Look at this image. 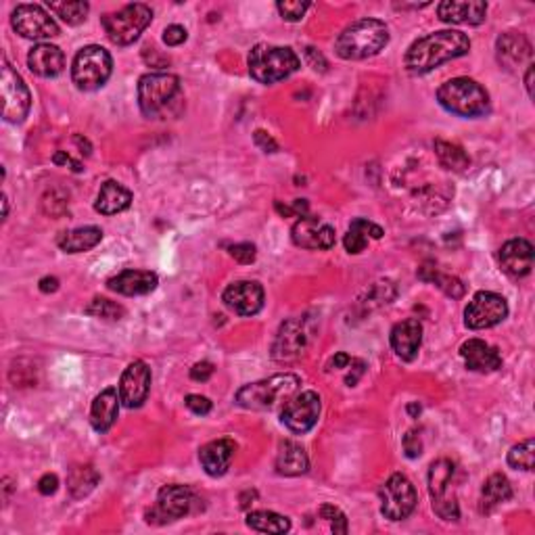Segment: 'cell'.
<instances>
[{"label": "cell", "mask_w": 535, "mask_h": 535, "mask_svg": "<svg viewBox=\"0 0 535 535\" xmlns=\"http://www.w3.org/2000/svg\"><path fill=\"white\" fill-rule=\"evenodd\" d=\"M469 51V36L456 30H441L414 40L403 57V64L410 73H427L447 61L464 57Z\"/></svg>", "instance_id": "1"}, {"label": "cell", "mask_w": 535, "mask_h": 535, "mask_svg": "<svg viewBox=\"0 0 535 535\" xmlns=\"http://www.w3.org/2000/svg\"><path fill=\"white\" fill-rule=\"evenodd\" d=\"M389 30L378 20H360L347 26L335 42V51L345 61H360L375 57L387 47Z\"/></svg>", "instance_id": "2"}, {"label": "cell", "mask_w": 535, "mask_h": 535, "mask_svg": "<svg viewBox=\"0 0 535 535\" xmlns=\"http://www.w3.org/2000/svg\"><path fill=\"white\" fill-rule=\"evenodd\" d=\"M249 73L259 84H276L289 78L301 67V61L293 48L258 45L251 48L247 59Z\"/></svg>", "instance_id": "3"}, {"label": "cell", "mask_w": 535, "mask_h": 535, "mask_svg": "<svg viewBox=\"0 0 535 535\" xmlns=\"http://www.w3.org/2000/svg\"><path fill=\"white\" fill-rule=\"evenodd\" d=\"M437 101L446 111L460 117H481L489 111V95L471 78H452L439 86Z\"/></svg>", "instance_id": "4"}, {"label": "cell", "mask_w": 535, "mask_h": 535, "mask_svg": "<svg viewBox=\"0 0 535 535\" xmlns=\"http://www.w3.org/2000/svg\"><path fill=\"white\" fill-rule=\"evenodd\" d=\"M300 385V377L284 372V375H275L270 378H264V381L245 385V387L236 391L234 402L247 410H272L278 402H284L291 395H295Z\"/></svg>", "instance_id": "5"}, {"label": "cell", "mask_w": 535, "mask_h": 535, "mask_svg": "<svg viewBox=\"0 0 535 535\" xmlns=\"http://www.w3.org/2000/svg\"><path fill=\"white\" fill-rule=\"evenodd\" d=\"M114 72V59L103 47L90 45L80 48L72 65V80L80 90L92 92L103 89Z\"/></svg>", "instance_id": "6"}, {"label": "cell", "mask_w": 535, "mask_h": 535, "mask_svg": "<svg viewBox=\"0 0 535 535\" xmlns=\"http://www.w3.org/2000/svg\"><path fill=\"white\" fill-rule=\"evenodd\" d=\"M151 21L153 11L140 3L126 4L123 9L115 11V13H107L101 20L105 34L117 47H128L134 40H139Z\"/></svg>", "instance_id": "7"}, {"label": "cell", "mask_w": 535, "mask_h": 535, "mask_svg": "<svg viewBox=\"0 0 535 535\" xmlns=\"http://www.w3.org/2000/svg\"><path fill=\"white\" fill-rule=\"evenodd\" d=\"M180 90V80L174 73L153 72L139 80V107L147 117L161 114Z\"/></svg>", "instance_id": "8"}, {"label": "cell", "mask_w": 535, "mask_h": 535, "mask_svg": "<svg viewBox=\"0 0 535 535\" xmlns=\"http://www.w3.org/2000/svg\"><path fill=\"white\" fill-rule=\"evenodd\" d=\"M378 497H381V513L385 519L389 521H403L414 513L416 502V489L410 483V479L402 472H394L387 481L378 489Z\"/></svg>", "instance_id": "9"}, {"label": "cell", "mask_w": 535, "mask_h": 535, "mask_svg": "<svg viewBox=\"0 0 535 535\" xmlns=\"http://www.w3.org/2000/svg\"><path fill=\"white\" fill-rule=\"evenodd\" d=\"M454 463L447 458L435 460L429 469V494H431L433 500V510L439 519L444 521H458L460 519V508L456 502V496L447 494L452 485L454 477Z\"/></svg>", "instance_id": "10"}, {"label": "cell", "mask_w": 535, "mask_h": 535, "mask_svg": "<svg viewBox=\"0 0 535 535\" xmlns=\"http://www.w3.org/2000/svg\"><path fill=\"white\" fill-rule=\"evenodd\" d=\"M0 95H3V117L9 123H21L32 107V95L23 82V78L11 67L7 61L3 64L0 76Z\"/></svg>", "instance_id": "11"}, {"label": "cell", "mask_w": 535, "mask_h": 535, "mask_svg": "<svg viewBox=\"0 0 535 535\" xmlns=\"http://www.w3.org/2000/svg\"><path fill=\"white\" fill-rule=\"evenodd\" d=\"M192 502H195V496H192V489L186 488V485H166V488L159 489L157 494V504L147 513V522H153V525H166V522L178 521L191 513Z\"/></svg>", "instance_id": "12"}, {"label": "cell", "mask_w": 535, "mask_h": 535, "mask_svg": "<svg viewBox=\"0 0 535 535\" xmlns=\"http://www.w3.org/2000/svg\"><path fill=\"white\" fill-rule=\"evenodd\" d=\"M320 395L316 391H301L289 397L281 412V422L291 433L303 435L312 431L320 419Z\"/></svg>", "instance_id": "13"}, {"label": "cell", "mask_w": 535, "mask_h": 535, "mask_svg": "<svg viewBox=\"0 0 535 535\" xmlns=\"http://www.w3.org/2000/svg\"><path fill=\"white\" fill-rule=\"evenodd\" d=\"M506 316L508 303L502 295L491 293V291H479L464 310V325L472 331H483V328L500 325Z\"/></svg>", "instance_id": "14"}, {"label": "cell", "mask_w": 535, "mask_h": 535, "mask_svg": "<svg viewBox=\"0 0 535 535\" xmlns=\"http://www.w3.org/2000/svg\"><path fill=\"white\" fill-rule=\"evenodd\" d=\"M11 26L23 38L45 40L59 36V26L38 4H20L11 15Z\"/></svg>", "instance_id": "15"}, {"label": "cell", "mask_w": 535, "mask_h": 535, "mask_svg": "<svg viewBox=\"0 0 535 535\" xmlns=\"http://www.w3.org/2000/svg\"><path fill=\"white\" fill-rule=\"evenodd\" d=\"M149 389H151V369L142 360H134L123 370L120 381V397L122 403L130 410L140 408L147 402Z\"/></svg>", "instance_id": "16"}, {"label": "cell", "mask_w": 535, "mask_h": 535, "mask_svg": "<svg viewBox=\"0 0 535 535\" xmlns=\"http://www.w3.org/2000/svg\"><path fill=\"white\" fill-rule=\"evenodd\" d=\"M293 242L303 249H328L335 247V228L316 216H301L291 230Z\"/></svg>", "instance_id": "17"}, {"label": "cell", "mask_w": 535, "mask_h": 535, "mask_svg": "<svg viewBox=\"0 0 535 535\" xmlns=\"http://www.w3.org/2000/svg\"><path fill=\"white\" fill-rule=\"evenodd\" d=\"M222 301L239 316H255L264 308V289L255 281H239L228 284L222 293Z\"/></svg>", "instance_id": "18"}, {"label": "cell", "mask_w": 535, "mask_h": 535, "mask_svg": "<svg viewBox=\"0 0 535 535\" xmlns=\"http://www.w3.org/2000/svg\"><path fill=\"white\" fill-rule=\"evenodd\" d=\"M497 259H500L502 270L506 275L513 278H522L533 268V245L527 239H513L504 242L500 253H497Z\"/></svg>", "instance_id": "19"}, {"label": "cell", "mask_w": 535, "mask_h": 535, "mask_svg": "<svg viewBox=\"0 0 535 535\" xmlns=\"http://www.w3.org/2000/svg\"><path fill=\"white\" fill-rule=\"evenodd\" d=\"M496 53L500 65L508 72H519L522 65H531L529 64L531 61V45L522 34H502L496 42Z\"/></svg>", "instance_id": "20"}, {"label": "cell", "mask_w": 535, "mask_h": 535, "mask_svg": "<svg viewBox=\"0 0 535 535\" xmlns=\"http://www.w3.org/2000/svg\"><path fill=\"white\" fill-rule=\"evenodd\" d=\"M488 4L483 0H444L437 7V15L444 23H469V26H479L485 21Z\"/></svg>", "instance_id": "21"}, {"label": "cell", "mask_w": 535, "mask_h": 535, "mask_svg": "<svg viewBox=\"0 0 535 535\" xmlns=\"http://www.w3.org/2000/svg\"><path fill=\"white\" fill-rule=\"evenodd\" d=\"M422 344V325L419 318H406L391 328V347L403 362H412Z\"/></svg>", "instance_id": "22"}, {"label": "cell", "mask_w": 535, "mask_h": 535, "mask_svg": "<svg viewBox=\"0 0 535 535\" xmlns=\"http://www.w3.org/2000/svg\"><path fill=\"white\" fill-rule=\"evenodd\" d=\"M460 356H463L466 369L472 372H496L502 369V356L497 353L496 347L485 344L481 339H469L460 347Z\"/></svg>", "instance_id": "23"}, {"label": "cell", "mask_w": 535, "mask_h": 535, "mask_svg": "<svg viewBox=\"0 0 535 535\" xmlns=\"http://www.w3.org/2000/svg\"><path fill=\"white\" fill-rule=\"evenodd\" d=\"M157 284H159V278L151 270H123L120 275L107 281V287L111 291L128 297L151 293V291L157 289Z\"/></svg>", "instance_id": "24"}, {"label": "cell", "mask_w": 535, "mask_h": 535, "mask_svg": "<svg viewBox=\"0 0 535 535\" xmlns=\"http://www.w3.org/2000/svg\"><path fill=\"white\" fill-rule=\"evenodd\" d=\"M234 452H236V444L233 439H216L201 447L199 460H201L203 471L208 472L209 477H222L226 475L230 464H233Z\"/></svg>", "instance_id": "25"}, {"label": "cell", "mask_w": 535, "mask_h": 535, "mask_svg": "<svg viewBox=\"0 0 535 535\" xmlns=\"http://www.w3.org/2000/svg\"><path fill=\"white\" fill-rule=\"evenodd\" d=\"M120 391L115 387H107L95 397L90 408V425L97 433H107L114 427L120 412Z\"/></svg>", "instance_id": "26"}, {"label": "cell", "mask_w": 535, "mask_h": 535, "mask_svg": "<svg viewBox=\"0 0 535 535\" xmlns=\"http://www.w3.org/2000/svg\"><path fill=\"white\" fill-rule=\"evenodd\" d=\"M306 347V331L301 320H289L281 327L272 345V358L275 360H293L300 356Z\"/></svg>", "instance_id": "27"}, {"label": "cell", "mask_w": 535, "mask_h": 535, "mask_svg": "<svg viewBox=\"0 0 535 535\" xmlns=\"http://www.w3.org/2000/svg\"><path fill=\"white\" fill-rule=\"evenodd\" d=\"M28 65L36 76L42 78H57L65 67V57L59 47L53 45H36L28 55Z\"/></svg>", "instance_id": "28"}, {"label": "cell", "mask_w": 535, "mask_h": 535, "mask_svg": "<svg viewBox=\"0 0 535 535\" xmlns=\"http://www.w3.org/2000/svg\"><path fill=\"white\" fill-rule=\"evenodd\" d=\"M310 469V458L303 446L297 444V441H283L281 447H278L276 456V472L284 477H300L306 475Z\"/></svg>", "instance_id": "29"}, {"label": "cell", "mask_w": 535, "mask_h": 535, "mask_svg": "<svg viewBox=\"0 0 535 535\" xmlns=\"http://www.w3.org/2000/svg\"><path fill=\"white\" fill-rule=\"evenodd\" d=\"M130 203H132V192L123 189L122 184H117L115 180H107L98 191L95 209L103 216H114L128 209Z\"/></svg>", "instance_id": "30"}, {"label": "cell", "mask_w": 535, "mask_h": 535, "mask_svg": "<svg viewBox=\"0 0 535 535\" xmlns=\"http://www.w3.org/2000/svg\"><path fill=\"white\" fill-rule=\"evenodd\" d=\"M103 239V230L98 226H84L64 233L57 239V245L64 249L65 253H84L90 251L92 247H97Z\"/></svg>", "instance_id": "31"}, {"label": "cell", "mask_w": 535, "mask_h": 535, "mask_svg": "<svg viewBox=\"0 0 535 535\" xmlns=\"http://www.w3.org/2000/svg\"><path fill=\"white\" fill-rule=\"evenodd\" d=\"M383 234L385 233H383L381 226H377V224L364 220V217H356V220L352 222L350 230H347L344 245L347 249V253L358 255V253L364 251L366 245H369V236H370V239H381Z\"/></svg>", "instance_id": "32"}, {"label": "cell", "mask_w": 535, "mask_h": 535, "mask_svg": "<svg viewBox=\"0 0 535 535\" xmlns=\"http://www.w3.org/2000/svg\"><path fill=\"white\" fill-rule=\"evenodd\" d=\"M513 497V488H510V481L506 475L502 472H494V475L488 477V481L483 483L481 489V510L483 513H491L496 506L508 502Z\"/></svg>", "instance_id": "33"}, {"label": "cell", "mask_w": 535, "mask_h": 535, "mask_svg": "<svg viewBox=\"0 0 535 535\" xmlns=\"http://www.w3.org/2000/svg\"><path fill=\"white\" fill-rule=\"evenodd\" d=\"M247 527L259 533H287L291 529V521L287 516L270 513V510H253L247 514Z\"/></svg>", "instance_id": "34"}, {"label": "cell", "mask_w": 535, "mask_h": 535, "mask_svg": "<svg viewBox=\"0 0 535 535\" xmlns=\"http://www.w3.org/2000/svg\"><path fill=\"white\" fill-rule=\"evenodd\" d=\"M98 481H101V475L90 464L76 466V469H72L70 477H67V489H70L72 497L82 500V497L89 496L97 488Z\"/></svg>", "instance_id": "35"}, {"label": "cell", "mask_w": 535, "mask_h": 535, "mask_svg": "<svg viewBox=\"0 0 535 535\" xmlns=\"http://www.w3.org/2000/svg\"><path fill=\"white\" fill-rule=\"evenodd\" d=\"M435 153H437L439 164L444 166L446 170L463 174V172H466V167L471 166V159H469V155L464 153V149L454 145V142L435 140Z\"/></svg>", "instance_id": "36"}, {"label": "cell", "mask_w": 535, "mask_h": 535, "mask_svg": "<svg viewBox=\"0 0 535 535\" xmlns=\"http://www.w3.org/2000/svg\"><path fill=\"white\" fill-rule=\"evenodd\" d=\"M420 281H427V283H435L437 287L444 291L447 297H452V300H460V297L464 295V284L460 278L452 276V275H444V272L435 270V268H420L419 272Z\"/></svg>", "instance_id": "37"}, {"label": "cell", "mask_w": 535, "mask_h": 535, "mask_svg": "<svg viewBox=\"0 0 535 535\" xmlns=\"http://www.w3.org/2000/svg\"><path fill=\"white\" fill-rule=\"evenodd\" d=\"M47 7L51 9V13L61 17L67 26H80L89 15V3H82V0H76V3H55V0H48Z\"/></svg>", "instance_id": "38"}, {"label": "cell", "mask_w": 535, "mask_h": 535, "mask_svg": "<svg viewBox=\"0 0 535 535\" xmlns=\"http://www.w3.org/2000/svg\"><path fill=\"white\" fill-rule=\"evenodd\" d=\"M508 464L516 471H531L535 466V441L525 439L508 452Z\"/></svg>", "instance_id": "39"}, {"label": "cell", "mask_w": 535, "mask_h": 535, "mask_svg": "<svg viewBox=\"0 0 535 535\" xmlns=\"http://www.w3.org/2000/svg\"><path fill=\"white\" fill-rule=\"evenodd\" d=\"M89 316H95V318H103V320H122L126 316V310H123L120 303L105 300V297H95L89 306L84 310Z\"/></svg>", "instance_id": "40"}, {"label": "cell", "mask_w": 535, "mask_h": 535, "mask_svg": "<svg viewBox=\"0 0 535 535\" xmlns=\"http://www.w3.org/2000/svg\"><path fill=\"white\" fill-rule=\"evenodd\" d=\"M320 519L331 522L333 533H337V535L347 533V516L341 513L337 506H333V504H325V506L320 508Z\"/></svg>", "instance_id": "41"}, {"label": "cell", "mask_w": 535, "mask_h": 535, "mask_svg": "<svg viewBox=\"0 0 535 535\" xmlns=\"http://www.w3.org/2000/svg\"><path fill=\"white\" fill-rule=\"evenodd\" d=\"M276 9L283 15V20L300 21L310 9V3H300V0H284L283 3L281 0V3H276Z\"/></svg>", "instance_id": "42"}, {"label": "cell", "mask_w": 535, "mask_h": 535, "mask_svg": "<svg viewBox=\"0 0 535 535\" xmlns=\"http://www.w3.org/2000/svg\"><path fill=\"white\" fill-rule=\"evenodd\" d=\"M228 251L236 261H239V264H253L255 255H258L253 242H236V245L230 247Z\"/></svg>", "instance_id": "43"}, {"label": "cell", "mask_w": 535, "mask_h": 535, "mask_svg": "<svg viewBox=\"0 0 535 535\" xmlns=\"http://www.w3.org/2000/svg\"><path fill=\"white\" fill-rule=\"evenodd\" d=\"M402 446H403V452H406L408 458H419L420 454H422L420 433L416 431V429H410V431L406 435H403Z\"/></svg>", "instance_id": "44"}, {"label": "cell", "mask_w": 535, "mask_h": 535, "mask_svg": "<svg viewBox=\"0 0 535 535\" xmlns=\"http://www.w3.org/2000/svg\"><path fill=\"white\" fill-rule=\"evenodd\" d=\"M184 403H186V408H189L191 412L197 414V416H205V414L211 412V402L203 395H197V394L186 395Z\"/></svg>", "instance_id": "45"}, {"label": "cell", "mask_w": 535, "mask_h": 535, "mask_svg": "<svg viewBox=\"0 0 535 535\" xmlns=\"http://www.w3.org/2000/svg\"><path fill=\"white\" fill-rule=\"evenodd\" d=\"M186 38H189V32L183 26H170L164 32V42L167 47H180Z\"/></svg>", "instance_id": "46"}, {"label": "cell", "mask_w": 535, "mask_h": 535, "mask_svg": "<svg viewBox=\"0 0 535 535\" xmlns=\"http://www.w3.org/2000/svg\"><path fill=\"white\" fill-rule=\"evenodd\" d=\"M253 140H255V145H258L264 153H276L278 151V142L272 139L270 134L264 132V130H255Z\"/></svg>", "instance_id": "47"}, {"label": "cell", "mask_w": 535, "mask_h": 535, "mask_svg": "<svg viewBox=\"0 0 535 535\" xmlns=\"http://www.w3.org/2000/svg\"><path fill=\"white\" fill-rule=\"evenodd\" d=\"M214 364L211 362H197L195 366L191 369V378L197 383H205L209 381V377L214 375Z\"/></svg>", "instance_id": "48"}, {"label": "cell", "mask_w": 535, "mask_h": 535, "mask_svg": "<svg viewBox=\"0 0 535 535\" xmlns=\"http://www.w3.org/2000/svg\"><path fill=\"white\" fill-rule=\"evenodd\" d=\"M57 488H59V479H57V475H53V472H47V475H42L40 477V481H38V491L42 496H51V494H55V491H57Z\"/></svg>", "instance_id": "49"}, {"label": "cell", "mask_w": 535, "mask_h": 535, "mask_svg": "<svg viewBox=\"0 0 535 535\" xmlns=\"http://www.w3.org/2000/svg\"><path fill=\"white\" fill-rule=\"evenodd\" d=\"M306 59H308V64H310V67H312V70L327 72V59L322 57V55L316 51V48H312V47L306 48Z\"/></svg>", "instance_id": "50"}, {"label": "cell", "mask_w": 535, "mask_h": 535, "mask_svg": "<svg viewBox=\"0 0 535 535\" xmlns=\"http://www.w3.org/2000/svg\"><path fill=\"white\" fill-rule=\"evenodd\" d=\"M352 364H353V372H350V375L345 377V385H347V387H356L358 381H360V377L364 375V369H366L362 360H352Z\"/></svg>", "instance_id": "51"}, {"label": "cell", "mask_w": 535, "mask_h": 535, "mask_svg": "<svg viewBox=\"0 0 535 535\" xmlns=\"http://www.w3.org/2000/svg\"><path fill=\"white\" fill-rule=\"evenodd\" d=\"M53 164H57V166H72L73 172H82V164H80V161H73L65 151H57V153H55L53 155Z\"/></svg>", "instance_id": "52"}, {"label": "cell", "mask_w": 535, "mask_h": 535, "mask_svg": "<svg viewBox=\"0 0 535 535\" xmlns=\"http://www.w3.org/2000/svg\"><path fill=\"white\" fill-rule=\"evenodd\" d=\"M347 364H352V358L347 356V353L341 352V353H337V356L331 358V362H328L327 369L328 370H337V369H345Z\"/></svg>", "instance_id": "53"}, {"label": "cell", "mask_w": 535, "mask_h": 535, "mask_svg": "<svg viewBox=\"0 0 535 535\" xmlns=\"http://www.w3.org/2000/svg\"><path fill=\"white\" fill-rule=\"evenodd\" d=\"M59 289V278L55 276H45L40 281V291L42 293H55Z\"/></svg>", "instance_id": "54"}, {"label": "cell", "mask_w": 535, "mask_h": 535, "mask_svg": "<svg viewBox=\"0 0 535 535\" xmlns=\"http://www.w3.org/2000/svg\"><path fill=\"white\" fill-rule=\"evenodd\" d=\"M525 86H527L529 97L533 98V65H529V67H527V73H525Z\"/></svg>", "instance_id": "55"}, {"label": "cell", "mask_w": 535, "mask_h": 535, "mask_svg": "<svg viewBox=\"0 0 535 535\" xmlns=\"http://www.w3.org/2000/svg\"><path fill=\"white\" fill-rule=\"evenodd\" d=\"M408 414L414 416V419H416V416L420 414V403H416V402L410 403V406H408Z\"/></svg>", "instance_id": "56"}]
</instances>
